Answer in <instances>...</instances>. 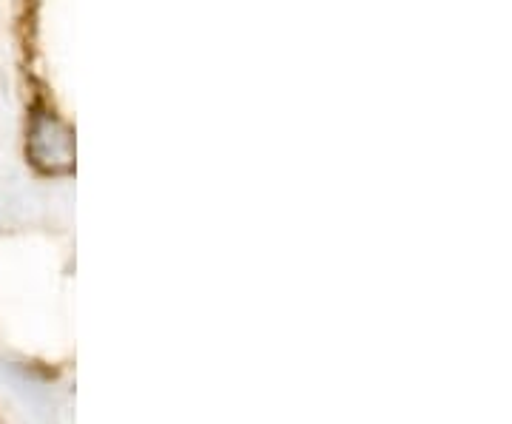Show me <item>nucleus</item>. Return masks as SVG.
<instances>
[]
</instances>
